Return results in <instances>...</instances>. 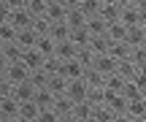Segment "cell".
<instances>
[{"instance_id": "cell-1", "label": "cell", "mask_w": 146, "mask_h": 122, "mask_svg": "<svg viewBox=\"0 0 146 122\" xmlns=\"http://www.w3.org/2000/svg\"><path fill=\"white\" fill-rule=\"evenodd\" d=\"M30 76H33V71L25 63H14V65H5L3 68V81H8L11 87L22 84V81H30Z\"/></svg>"}, {"instance_id": "cell-2", "label": "cell", "mask_w": 146, "mask_h": 122, "mask_svg": "<svg viewBox=\"0 0 146 122\" xmlns=\"http://www.w3.org/2000/svg\"><path fill=\"white\" fill-rule=\"evenodd\" d=\"M3 22H11L16 30H30V27L35 25V16H33L27 8H22V11H3Z\"/></svg>"}, {"instance_id": "cell-3", "label": "cell", "mask_w": 146, "mask_h": 122, "mask_svg": "<svg viewBox=\"0 0 146 122\" xmlns=\"http://www.w3.org/2000/svg\"><path fill=\"white\" fill-rule=\"evenodd\" d=\"M65 95H68L73 103H87L89 95H92V84H89L87 79H76V81L68 84V92H65Z\"/></svg>"}, {"instance_id": "cell-4", "label": "cell", "mask_w": 146, "mask_h": 122, "mask_svg": "<svg viewBox=\"0 0 146 122\" xmlns=\"http://www.w3.org/2000/svg\"><path fill=\"white\" fill-rule=\"evenodd\" d=\"M22 57H25V49L19 46V43H3L0 46V60H3V68L5 65H14V63H22Z\"/></svg>"}, {"instance_id": "cell-5", "label": "cell", "mask_w": 146, "mask_h": 122, "mask_svg": "<svg viewBox=\"0 0 146 122\" xmlns=\"http://www.w3.org/2000/svg\"><path fill=\"white\" fill-rule=\"evenodd\" d=\"M62 76L68 81H76V79H84L87 76V68H84V63L81 60H68V63H62Z\"/></svg>"}, {"instance_id": "cell-6", "label": "cell", "mask_w": 146, "mask_h": 122, "mask_svg": "<svg viewBox=\"0 0 146 122\" xmlns=\"http://www.w3.org/2000/svg\"><path fill=\"white\" fill-rule=\"evenodd\" d=\"M19 111H22V103L16 101L14 95H3V98H0V114H3V119L19 117Z\"/></svg>"}, {"instance_id": "cell-7", "label": "cell", "mask_w": 146, "mask_h": 122, "mask_svg": "<svg viewBox=\"0 0 146 122\" xmlns=\"http://www.w3.org/2000/svg\"><path fill=\"white\" fill-rule=\"evenodd\" d=\"M11 95H14L19 103H27V101H35L38 90H35V84H33V81H22V84H16L14 90H11Z\"/></svg>"}, {"instance_id": "cell-8", "label": "cell", "mask_w": 146, "mask_h": 122, "mask_svg": "<svg viewBox=\"0 0 146 122\" xmlns=\"http://www.w3.org/2000/svg\"><path fill=\"white\" fill-rule=\"evenodd\" d=\"M43 19H49V25H57V22H65L68 19V8H65L60 0H54V3H49L46 8V16Z\"/></svg>"}, {"instance_id": "cell-9", "label": "cell", "mask_w": 146, "mask_h": 122, "mask_svg": "<svg viewBox=\"0 0 146 122\" xmlns=\"http://www.w3.org/2000/svg\"><path fill=\"white\" fill-rule=\"evenodd\" d=\"M78 52H81V49H78L76 43L68 38V41L57 43V54H54V57H57V60H62V63H68V60H76V57H78Z\"/></svg>"}, {"instance_id": "cell-10", "label": "cell", "mask_w": 146, "mask_h": 122, "mask_svg": "<svg viewBox=\"0 0 146 122\" xmlns=\"http://www.w3.org/2000/svg\"><path fill=\"white\" fill-rule=\"evenodd\" d=\"M46 60H49V57H43L38 49H27V52H25V57H22V63H25L30 71H41L43 65H46Z\"/></svg>"}, {"instance_id": "cell-11", "label": "cell", "mask_w": 146, "mask_h": 122, "mask_svg": "<svg viewBox=\"0 0 146 122\" xmlns=\"http://www.w3.org/2000/svg\"><path fill=\"white\" fill-rule=\"evenodd\" d=\"M108 54L116 60V63H125V60H130V57H133V49L127 46L125 41H111V49H108Z\"/></svg>"}, {"instance_id": "cell-12", "label": "cell", "mask_w": 146, "mask_h": 122, "mask_svg": "<svg viewBox=\"0 0 146 122\" xmlns=\"http://www.w3.org/2000/svg\"><path fill=\"white\" fill-rule=\"evenodd\" d=\"M38 38H41V35L35 33V27H30V30H19L16 43H19V46L27 52V49H35V46H38Z\"/></svg>"}, {"instance_id": "cell-13", "label": "cell", "mask_w": 146, "mask_h": 122, "mask_svg": "<svg viewBox=\"0 0 146 122\" xmlns=\"http://www.w3.org/2000/svg\"><path fill=\"white\" fill-rule=\"evenodd\" d=\"M127 46L130 49H138V46H146V27L138 25V27H130V33H127Z\"/></svg>"}, {"instance_id": "cell-14", "label": "cell", "mask_w": 146, "mask_h": 122, "mask_svg": "<svg viewBox=\"0 0 146 122\" xmlns=\"http://www.w3.org/2000/svg\"><path fill=\"white\" fill-rule=\"evenodd\" d=\"M65 22H68V27H70V30H78V27H87L89 16L84 14V11H81V5H78V8H70V11H68V19H65Z\"/></svg>"}, {"instance_id": "cell-15", "label": "cell", "mask_w": 146, "mask_h": 122, "mask_svg": "<svg viewBox=\"0 0 146 122\" xmlns=\"http://www.w3.org/2000/svg\"><path fill=\"white\" fill-rule=\"evenodd\" d=\"M119 22H125L127 27H138L143 22V14L135 8V5H130V8H122V19Z\"/></svg>"}, {"instance_id": "cell-16", "label": "cell", "mask_w": 146, "mask_h": 122, "mask_svg": "<svg viewBox=\"0 0 146 122\" xmlns=\"http://www.w3.org/2000/svg\"><path fill=\"white\" fill-rule=\"evenodd\" d=\"M41 111H43V109L38 106L35 101H27V103H22V111H19V117H22V119H27V122H38Z\"/></svg>"}, {"instance_id": "cell-17", "label": "cell", "mask_w": 146, "mask_h": 122, "mask_svg": "<svg viewBox=\"0 0 146 122\" xmlns=\"http://www.w3.org/2000/svg\"><path fill=\"white\" fill-rule=\"evenodd\" d=\"M98 16H103L108 25H114V22H119L122 19V8L116 3H103V8H100V14Z\"/></svg>"}, {"instance_id": "cell-18", "label": "cell", "mask_w": 146, "mask_h": 122, "mask_svg": "<svg viewBox=\"0 0 146 122\" xmlns=\"http://www.w3.org/2000/svg\"><path fill=\"white\" fill-rule=\"evenodd\" d=\"M38 52L43 54V57H54V54H57V41H54L52 35H41L38 38Z\"/></svg>"}, {"instance_id": "cell-19", "label": "cell", "mask_w": 146, "mask_h": 122, "mask_svg": "<svg viewBox=\"0 0 146 122\" xmlns=\"http://www.w3.org/2000/svg\"><path fill=\"white\" fill-rule=\"evenodd\" d=\"M68 84H70V81L65 79L62 73H57V76H52V79H49V87H46V90H52L57 98H62L65 92H68Z\"/></svg>"}, {"instance_id": "cell-20", "label": "cell", "mask_w": 146, "mask_h": 122, "mask_svg": "<svg viewBox=\"0 0 146 122\" xmlns=\"http://www.w3.org/2000/svg\"><path fill=\"white\" fill-rule=\"evenodd\" d=\"M70 33H73V30L68 27V22H57V25H52V27H49V35H52L57 43L68 41V38H70Z\"/></svg>"}, {"instance_id": "cell-21", "label": "cell", "mask_w": 146, "mask_h": 122, "mask_svg": "<svg viewBox=\"0 0 146 122\" xmlns=\"http://www.w3.org/2000/svg\"><path fill=\"white\" fill-rule=\"evenodd\" d=\"M125 84H127V79L119 73V71L103 79V87H106V90H114V92H125Z\"/></svg>"}, {"instance_id": "cell-22", "label": "cell", "mask_w": 146, "mask_h": 122, "mask_svg": "<svg viewBox=\"0 0 146 122\" xmlns=\"http://www.w3.org/2000/svg\"><path fill=\"white\" fill-rule=\"evenodd\" d=\"M87 30L92 33V35H108V22H106L103 16H89Z\"/></svg>"}, {"instance_id": "cell-23", "label": "cell", "mask_w": 146, "mask_h": 122, "mask_svg": "<svg viewBox=\"0 0 146 122\" xmlns=\"http://www.w3.org/2000/svg\"><path fill=\"white\" fill-rule=\"evenodd\" d=\"M127 33H130V27H127L125 22L108 25V38H111V41H127Z\"/></svg>"}, {"instance_id": "cell-24", "label": "cell", "mask_w": 146, "mask_h": 122, "mask_svg": "<svg viewBox=\"0 0 146 122\" xmlns=\"http://www.w3.org/2000/svg\"><path fill=\"white\" fill-rule=\"evenodd\" d=\"M35 103H38L41 109H54V103H57V95H54L52 90H46V87H43V90H38Z\"/></svg>"}, {"instance_id": "cell-25", "label": "cell", "mask_w": 146, "mask_h": 122, "mask_svg": "<svg viewBox=\"0 0 146 122\" xmlns=\"http://www.w3.org/2000/svg\"><path fill=\"white\" fill-rule=\"evenodd\" d=\"M127 114H130L133 119H141V117H146V101H143V95L127 103Z\"/></svg>"}, {"instance_id": "cell-26", "label": "cell", "mask_w": 146, "mask_h": 122, "mask_svg": "<svg viewBox=\"0 0 146 122\" xmlns=\"http://www.w3.org/2000/svg\"><path fill=\"white\" fill-rule=\"evenodd\" d=\"M16 35H19V30H16L11 22H3V25H0V46H3V43H14Z\"/></svg>"}, {"instance_id": "cell-27", "label": "cell", "mask_w": 146, "mask_h": 122, "mask_svg": "<svg viewBox=\"0 0 146 122\" xmlns=\"http://www.w3.org/2000/svg\"><path fill=\"white\" fill-rule=\"evenodd\" d=\"M92 119H95V122H114V119H116V114L111 111L108 106H103V103H100V106H95Z\"/></svg>"}, {"instance_id": "cell-28", "label": "cell", "mask_w": 146, "mask_h": 122, "mask_svg": "<svg viewBox=\"0 0 146 122\" xmlns=\"http://www.w3.org/2000/svg\"><path fill=\"white\" fill-rule=\"evenodd\" d=\"M46 8H49V0H27V11L33 16H46Z\"/></svg>"}, {"instance_id": "cell-29", "label": "cell", "mask_w": 146, "mask_h": 122, "mask_svg": "<svg viewBox=\"0 0 146 122\" xmlns=\"http://www.w3.org/2000/svg\"><path fill=\"white\" fill-rule=\"evenodd\" d=\"M100 8H103V3H100V0H81V11H84L87 16H98Z\"/></svg>"}, {"instance_id": "cell-30", "label": "cell", "mask_w": 146, "mask_h": 122, "mask_svg": "<svg viewBox=\"0 0 146 122\" xmlns=\"http://www.w3.org/2000/svg\"><path fill=\"white\" fill-rule=\"evenodd\" d=\"M122 95H125L127 101H135V98H141V95H143V90L135 84V81H127V84H125V92H122Z\"/></svg>"}, {"instance_id": "cell-31", "label": "cell", "mask_w": 146, "mask_h": 122, "mask_svg": "<svg viewBox=\"0 0 146 122\" xmlns=\"http://www.w3.org/2000/svg\"><path fill=\"white\" fill-rule=\"evenodd\" d=\"M38 122H62V114H60L57 109H43Z\"/></svg>"}, {"instance_id": "cell-32", "label": "cell", "mask_w": 146, "mask_h": 122, "mask_svg": "<svg viewBox=\"0 0 146 122\" xmlns=\"http://www.w3.org/2000/svg\"><path fill=\"white\" fill-rule=\"evenodd\" d=\"M3 3V11H22L27 8V0H0Z\"/></svg>"}, {"instance_id": "cell-33", "label": "cell", "mask_w": 146, "mask_h": 122, "mask_svg": "<svg viewBox=\"0 0 146 122\" xmlns=\"http://www.w3.org/2000/svg\"><path fill=\"white\" fill-rule=\"evenodd\" d=\"M133 81H135L141 90H146V68H138V73H135V79H133Z\"/></svg>"}, {"instance_id": "cell-34", "label": "cell", "mask_w": 146, "mask_h": 122, "mask_svg": "<svg viewBox=\"0 0 146 122\" xmlns=\"http://www.w3.org/2000/svg\"><path fill=\"white\" fill-rule=\"evenodd\" d=\"M60 3H62L65 8L70 11V8H78V5H81V0H60Z\"/></svg>"}, {"instance_id": "cell-35", "label": "cell", "mask_w": 146, "mask_h": 122, "mask_svg": "<svg viewBox=\"0 0 146 122\" xmlns=\"http://www.w3.org/2000/svg\"><path fill=\"white\" fill-rule=\"evenodd\" d=\"M119 8H130V5H135V0H114Z\"/></svg>"}, {"instance_id": "cell-36", "label": "cell", "mask_w": 146, "mask_h": 122, "mask_svg": "<svg viewBox=\"0 0 146 122\" xmlns=\"http://www.w3.org/2000/svg\"><path fill=\"white\" fill-rule=\"evenodd\" d=\"M135 8L141 11V14H146V0H135Z\"/></svg>"}, {"instance_id": "cell-37", "label": "cell", "mask_w": 146, "mask_h": 122, "mask_svg": "<svg viewBox=\"0 0 146 122\" xmlns=\"http://www.w3.org/2000/svg\"><path fill=\"white\" fill-rule=\"evenodd\" d=\"M3 122H27V119H22V117H14V119H3Z\"/></svg>"}, {"instance_id": "cell-38", "label": "cell", "mask_w": 146, "mask_h": 122, "mask_svg": "<svg viewBox=\"0 0 146 122\" xmlns=\"http://www.w3.org/2000/svg\"><path fill=\"white\" fill-rule=\"evenodd\" d=\"M141 25H143V27H146V14H143V22H141Z\"/></svg>"}, {"instance_id": "cell-39", "label": "cell", "mask_w": 146, "mask_h": 122, "mask_svg": "<svg viewBox=\"0 0 146 122\" xmlns=\"http://www.w3.org/2000/svg\"><path fill=\"white\" fill-rule=\"evenodd\" d=\"M135 122H146V117H141V119H135Z\"/></svg>"}, {"instance_id": "cell-40", "label": "cell", "mask_w": 146, "mask_h": 122, "mask_svg": "<svg viewBox=\"0 0 146 122\" xmlns=\"http://www.w3.org/2000/svg\"><path fill=\"white\" fill-rule=\"evenodd\" d=\"M143 101H146V90H143Z\"/></svg>"}, {"instance_id": "cell-41", "label": "cell", "mask_w": 146, "mask_h": 122, "mask_svg": "<svg viewBox=\"0 0 146 122\" xmlns=\"http://www.w3.org/2000/svg\"><path fill=\"white\" fill-rule=\"evenodd\" d=\"M87 122H95V119H87Z\"/></svg>"}]
</instances>
